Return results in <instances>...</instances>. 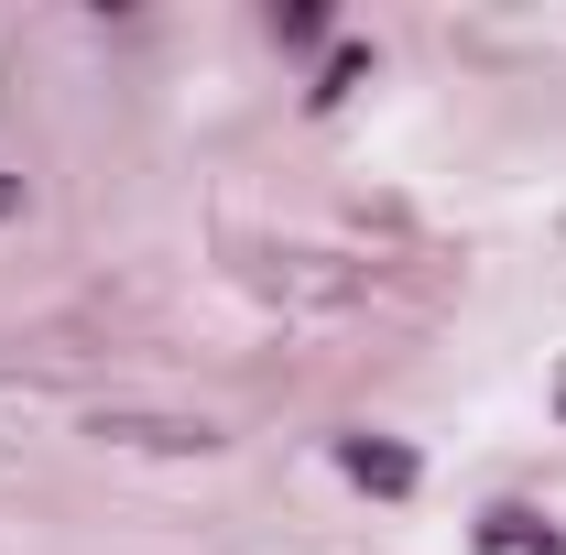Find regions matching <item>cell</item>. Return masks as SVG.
Here are the masks:
<instances>
[{
  "label": "cell",
  "mask_w": 566,
  "mask_h": 555,
  "mask_svg": "<svg viewBox=\"0 0 566 555\" xmlns=\"http://www.w3.org/2000/svg\"><path fill=\"white\" fill-rule=\"evenodd\" d=\"M359 76H370V55H359V44H349V55H327V76H316V109H327V98H349Z\"/></svg>",
  "instance_id": "4"
},
{
  "label": "cell",
  "mask_w": 566,
  "mask_h": 555,
  "mask_svg": "<svg viewBox=\"0 0 566 555\" xmlns=\"http://www.w3.org/2000/svg\"><path fill=\"white\" fill-rule=\"evenodd\" d=\"M338 469H349L370 501H415V480H424V458L403 436H338Z\"/></svg>",
  "instance_id": "1"
},
{
  "label": "cell",
  "mask_w": 566,
  "mask_h": 555,
  "mask_svg": "<svg viewBox=\"0 0 566 555\" xmlns=\"http://www.w3.org/2000/svg\"><path fill=\"white\" fill-rule=\"evenodd\" d=\"M0 218H22V186H11V175H0Z\"/></svg>",
  "instance_id": "5"
},
{
  "label": "cell",
  "mask_w": 566,
  "mask_h": 555,
  "mask_svg": "<svg viewBox=\"0 0 566 555\" xmlns=\"http://www.w3.org/2000/svg\"><path fill=\"white\" fill-rule=\"evenodd\" d=\"M469 545H480V555H566V523L523 512V501H491V512L469 523Z\"/></svg>",
  "instance_id": "2"
},
{
  "label": "cell",
  "mask_w": 566,
  "mask_h": 555,
  "mask_svg": "<svg viewBox=\"0 0 566 555\" xmlns=\"http://www.w3.org/2000/svg\"><path fill=\"white\" fill-rule=\"evenodd\" d=\"M273 44H327V11H316V0H294V11H273Z\"/></svg>",
  "instance_id": "3"
}]
</instances>
